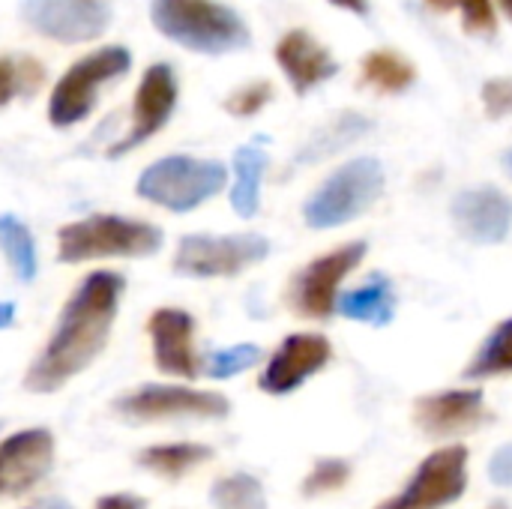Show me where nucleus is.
Listing matches in <instances>:
<instances>
[{
	"instance_id": "1",
	"label": "nucleus",
	"mask_w": 512,
	"mask_h": 509,
	"mask_svg": "<svg viewBox=\"0 0 512 509\" xmlns=\"http://www.w3.org/2000/svg\"><path fill=\"white\" fill-rule=\"evenodd\" d=\"M123 288L126 279L111 270L87 273L78 282V288L60 309L51 339L24 375L27 393H57L105 351L120 312Z\"/></svg>"
},
{
	"instance_id": "2",
	"label": "nucleus",
	"mask_w": 512,
	"mask_h": 509,
	"mask_svg": "<svg viewBox=\"0 0 512 509\" xmlns=\"http://www.w3.org/2000/svg\"><path fill=\"white\" fill-rule=\"evenodd\" d=\"M150 21L195 54H231L252 42L246 21L219 0H153Z\"/></svg>"
},
{
	"instance_id": "3",
	"label": "nucleus",
	"mask_w": 512,
	"mask_h": 509,
	"mask_svg": "<svg viewBox=\"0 0 512 509\" xmlns=\"http://www.w3.org/2000/svg\"><path fill=\"white\" fill-rule=\"evenodd\" d=\"M162 249V231L150 222L114 213H96L57 231V258L63 264L99 258H150Z\"/></svg>"
},
{
	"instance_id": "4",
	"label": "nucleus",
	"mask_w": 512,
	"mask_h": 509,
	"mask_svg": "<svg viewBox=\"0 0 512 509\" xmlns=\"http://www.w3.org/2000/svg\"><path fill=\"white\" fill-rule=\"evenodd\" d=\"M228 171L216 159L165 156L147 165L135 183V192L171 213H189L225 189Z\"/></svg>"
},
{
	"instance_id": "5",
	"label": "nucleus",
	"mask_w": 512,
	"mask_h": 509,
	"mask_svg": "<svg viewBox=\"0 0 512 509\" xmlns=\"http://www.w3.org/2000/svg\"><path fill=\"white\" fill-rule=\"evenodd\" d=\"M384 195V165L372 156L351 159L336 168L306 201L303 219L309 228H339L363 216Z\"/></svg>"
},
{
	"instance_id": "6",
	"label": "nucleus",
	"mask_w": 512,
	"mask_h": 509,
	"mask_svg": "<svg viewBox=\"0 0 512 509\" xmlns=\"http://www.w3.org/2000/svg\"><path fill=\"white\" fill-rule=\"evenodd\" d=\"M129 66H132V54L123 45H105L75 60L51 90V99H48L51 126L69 129L81 123L84 117H90V111L99 102L102 87L123 78Z\"/></svg>"
},
{
	"instance_id": "7",
	"label": "nucleus",
	"mask_w": 512,
	"mask_h": 509,
	"mask_svg": "<svg viewBox=\"0 0 512 509\" xmlns=\"http://www.w3.org/2000/svg\"><path fill=\"white\" fill-rule=\"evenodd\" d=\"M270 255V240L261 234H189L174 255V273L189 279H222L261 264Z\"/></svg>"
},
{
	"instance_id": "8",
	"label": "nucleus",
	"mask_w": 512,
	"mask_h": 509,
	"mask_svg": "<svg viewBox=\"0 0 512 509\" xmlns=\"http://www.w3.org/2000/svg\"><path fill=\"white\" fill-rule=\"evenodd\" d=\"M366 252H369V246L363 240H354V243H345V246L309 261L300 273L291 276V285H288L291 312H297L300 318L327 321L336 312L339 282L363 264Z\"/></svg>"
},
{
	"instance_id": "9",
	"label": "nucleus",
	"mask_w": 512,
	"mask_h": 509,
	"mask_svg": "<svg viewBox=\"0 0 512 509\" xmlns=\"http://www.w3.org/2000/svg\"><path fill=\"white\" fill-rule=\"evenodd\" d=\"M114 411L129 423L156 420H222L231 405L222 393L174 387V384H144L114 402Z\"/></svg>"
},
{
	"instance_id": "10",
	"label": "nucleus",
	"mask_w": 512,
	"mask_h": 509,
	"mask_svg": "<svg viewBox=\"0 0 512 509\" xmlns=\"http://www.w3.org/2000/svg\"><path fill=\"white\" fill-rule=\"evenodd\" d=\"M468 489V447H441L423 459L411 483L375 509H444Z\"/></svg>"
},
{
	"instance_id": "11",
	"label": "nucleus",
	"mask_w": 512,
	"mask_h": 509,
	"mask_svg": "<svg viewBox=\"0 0 512 509\" xmlns=\"http://www.w3.org/2000/svg\"><path fill=\"white\" fill-rule=\"evenodd\" d=\"M21 21L45 39L78 45L108 30L111 6L105 0H21Z\"/></svg>"
},
{
	"instance_id": "12",
	"label": "nucleus",
	"mask_w": 512,
	"mask_h": 509,
	"mask_svg": "<svg viewBox=\"0 0 512 509\" xmlns=\"http://www.w3.org/2000/svg\"><path fill=\"white\" fill-rule=\"evenodd\" d=\"M174 108H177V78H174V69L168 63L147 66V72L141 75V84L135 90L129 129L108 150V156H123V153L135 150L138 144H144L147 138H153L171 120Z\"/></svg>"
},
{
	"instance_id": "13",
	"label": "nucleus",
	"mask_w": 512,
	"mask_h": 509,
	"mask_svg": "<svg viewBox=\"0 0 512 509\" xmlns=\"http://www.w3.org/2000/svg\"><path fill=\"white\" fill-rule=\"evenodd\" d=\"M333 357V345L321 333H291L270 357L258 378V387L270 396H288L321 372Z\"/></svg>"
},
{
	"instance_id": "14",
	"label": "nucleus",
	"mask_w": 512,
	"mask_h": 509,
	"mask_svg": "<svg viewBox=\"0 0 512 509\" xmlns=\"http://www.w3.org/2000/svg\"><path fill=\"white\" fill-rule=\"evenodd\" d=\"M54 465V435L48 429H21L0 441V498L30 492Z\"/></svg>"
},
{
	"instance_id": "15",
	"label": "nucleus",
	"mask_w": 512,
	"mask_h": 509,
	"mask_svg": "<svg viewBox=\"0 0 512 509\" xmlns=\"http://www.w3.org/2000/svg\"><path fill=\"white\" fill-rule=\"evenodd\" d=\"M153 342V363L162 375L195 381L201 375V360L195 354V318L186 309H156L147 321Z\"/></svg>"
},
{
	"instance_id": "16",
	"label": "nucleus",
	"mask_w": 512,
	"mask_h": 509,
	"mask_svg": "<svg viewBox=\"0 0 512 509\" xmlns=\"http://www.w3.org/2000/svg\"><path fill=\"white\" fill-rule=\"evenodd\" d=\"M450 213L456 231L477 246L504 243L512 228V201L498 186H477L459 192Z\"/></svg>"
},
{
	"instance_id": "17",
	"label": "nucleus",
	"mask_w": 512,
	"mask_h": 509,
	"mask_svg": "<svg viewBox=\"0 0 512 509\" xmlns=\"http://www.w3.org/2000/svg\"><path fill=\"white\" fill-rule=\"evenodd\" d=\"M486 420L483 390H447L420 396L414 402V423L429 438H450L474 432Z\"/></svg>"
},
{
	"instance_id": "18",
	"label": "nucleus",
	"mask_w": 512,
	"mask_h": 509,
	"mask_svg": "<svg viewBox=\"0 0 512 509\" xmlns=\"http://www.w3.org/2000/svg\"><path fill=\"white\" fill-rule=\"evenodd\" d=\"M276 63L282 66V72L297 96H306L312 87L330 81L339 72V63L333 60L327 45H321L309 30H300V27L288 30L279 39Z\"/></svg>"
},
{
	"instance_id": "19",
	"label": "nucleus",
	"mask_w": 512,
	"mask_h": 509,
	"mask_svg": "<svg viewBox=\"0 0 512 509\" xmlns=\"http://www.w3.org/2000/svg\"><path fill=\"white\" fill-rule=\"evenodd\" d=\"M336 309L360 324H372V327H387L396 315V291L390 285L387 276L375 273L366 285L345 291L336 300Z\"/></svg>"
},
{
	"instance_id": "20",
	"label": "nucleus",
	"mask_w": 512,
	"mask_h": 509,
	"mask_svg": "<svg viewBox=\"0 0 512 509\" xmlns=\"http://www.w3.org/2000/svg\"><path fill=\"white\" fill-rule=\"evenodd\" d=\"M267 171V153L255 144H246L234 153V189L231 207L237 216L252 219L261 207V180Z\"/></svg>"
},
{
	"instance_id": "21",
	"label": "nucleus",
	"mask_w": 512,
	"mask_h": 509,
	"mask_svg": "<svg viewBox=\"0 0 512 509\" xmlns=\"http://www.w3.org/2000/svg\"><path fill=\"white\" fill-rule=\"evenodd\" d=\"M210 459H213V450L204 444H156L138 453V465L165 480H180Z\"/></svg>"
},
{
	"instance_id": "22",
	"label": "nucleus",
	"mask_w": 512,
	"mask_h": 509,
	"mask_svg": "<svg viewBox=\"0 0 512 509\" xmlns=\"http://www.w3.org/2000/svg\"><path fill=\"white\" fill-rule=\"evenodd\" d=\"M369 129H372V123H369L363 114L345 111V114H339L333 123H327L321 132H315V135L309 138V144L303 147V153H300L294 162H300V165H306V162H309V165H312V162H321V159L339 153L342 147H348L351 141L363 138Z\"/></svg>"
},
{
	"instance_id": "23",
	"label": "nucleus",
	"mask_w": 512,
	"mask_h": 509,
	"mask_svg": "<svg viewBox=\"0 0 512 509\" xmlns=\"http://www.w3.org/2000/svg\"><path fill=\"white\" fill-rule=\"evenodd\" d=\"M417 81V69L399 54V51H372L363 57L360 66V84L378 90V93H405Z\"/></svg>"
},
{
	"instance_id": "24",
	"label": "nucleus",
	"mask_w": 512,
	"mask_h": 509,
	"mask_svg": "<svg viewBox=\"0 0 512 509\" xmlns=\"http://www.w3.org/2000/svg\"><path fill=\"white\" fill-rule=\"evenodd\" d=\"M0 249H3L6 264H9V270H12V276L18 282H33L36 279L39 258H36L33 234L21 219H15L9 213H0Z\"/></svg>"
},
{
	"instance_id": "25",
	"label": "nucleus",
	"mask_w": 512,
	"mask_h": 509,
	"mask_svg": "<svg viewBox=\"0 0 512 509\" xmlns=\"http://www.w3.org/2000/svg\"><path fill=\"white\" fill-rule=\"evenodd\" d=\"M507 372H512V318L501 321L492 330V336L480 345L471 366L465 369V378L483 381V378H495Z\"/></svg>"
},
{
	"instance_id": "26",
	"label": "nucleus",
	"mask_w": 512,
	"mask_h": 509,
	"mask_svg": "<svg viewBox=\"0 0 512 509\" xmlns=\"http://www.w3.org/2000/svg\"><path fill=\"white\" fill-rule=\"evenodd\" d=\"M210 501L216 509H267V495L258 477L231 474L213 483Z\"/></svg>"
},
{
	"instance_id": "27",
	"label": "nucleus",
	"mask_w": 512,
	"mask_h": 509,
	"mask_svg": "<svg viewBox=\"0 0 512 509\" xmlns=\"http://www.w3.org/2000/svg\"><path fill=\"white\" fill-rule=\"evenodd\" d=\"M432 12H459L462 24L474 36H495L498 18H495V3L492 0H426Z\"/></svg>"
},
{
	"instance_id": "28",
	"label": "nucleus",
	"mask_w": 512,
	"mask_h": 509,
	"mask_svg": "<svg viewBox=\"0 0 512 509\" xmlns=\"http://www.w3.org/2000/svg\"><path fill=\"white\" fill-rule=\"evenodd\" d=\"M261 360V348L258 345H234V348H222L213 351L204 363V375L216 378V381H228L246 369H252Z\"/></svg>"
},
{
	"instance_id": "29",
	"label": "nucleus",
	"mask_w": 512,
	"mask_h": 509,
	"mask_svg": "<svg viewBox=\"0 0 512 509\" xmlns=\"http://www.w3.org/2000/svg\"><path fill=\"white\" fill-rule=\"evenodd\" d=\"M348 480H351V465L348 462H342V459H324L303 480V495L306 498L330 495V492H339L342 486H348Z\"/></svg>"
},
{
	"instance_id": "30",
	"label": "nucleus",
	"mask_w": 512,
	"mask_h": 509,
	"mask_svg": "<svg viewBox=\"0 0 512 509\" xmlns=\"http://www.w3.org/2000/svg\"><path fill=\"white\" fill-rule=\"evenodd\" d=\"M270 99H273V84L270 81H252L225 99V111L234 117H255Z\"/></svg>"
},
{
	"instance_id": "31",
	"label": "nucleus",
	"mask_w": 512,
	"mask_h": 509,
	"mask_svg": "<svg viewBox=\"0 0 512 509\" xmlns=\"http://www.w3.org/2000/svg\"><path fill=\"white\" fill-rule=\"evenodd\" d=\"M483 105L492 120L512 117V78H495L483 87Z\"/></svg>"
},
{
	"instance_id": "32",
	"label": "nucleus",
	"mask_w": 512,
	"mask_h": 509,
	"mask_svg": "<svg viewBox=\"0 0 512 509\" xmlns=\"http://www.w3.org/2000/svg\"><path fill=\"white\" fill-rule=\"evenodd\" d=\"M15 69H18V93L21 96H33L42 81H45V69L39 60L33 57H15Z\"/></svg>"
},
{
	"instance_id": "33",
	"label": "nucleus",
	"mask_w": 512,
	"mask_h": 509,
	"mask_svg": "<svg viewBox=\"0 0 512 509\" xmlns=\"http://www.w3.org/2000/svg\"><path fill=\"white\" fill-rule=\"evenodd\" d=\"M489 477H492L495 486L512 489V444L501 447V450L492 456V462H489Z\"/></svg>"
},
{
	"instance_id": "34",
	"label": "nucleus",
	"mask_w": 512,
	"mask_h": 509,
	"mask_svg": "<svg viewBox=\"0 0 512 509\" xmlns=\"http://www.w3.org/2000/svg\"><path fill=\"white\" fill-rule=\"evenodd\" d=\"M18 96V69H15V57H0V108Z\"/></svg>"
},
{
	"instance_id": "35",
	"label": "nucleus",
	"mask_w": 512,
	"mask_h": 509,
	"mask_svg": "<svg viewBox=\"0 0 512 509\" xmlns=\"http://www.w3.org/2000/svg\"><path fill=\"white\" fill-rule=\"evenodd\" d=\"M96 509H147V501L126 495V492H117V495H102L96 501Z\"/></svg>"
},
{
	"instance_id": "36",
	"label": "nucleus",
	"mask_w": 512,
	"mask_h": 509,
	"mask_svg": "<svg viewBox=\"0 0 512 509\" xmlns=\"http://www.w3.org/2000/svg\"><path fill=\"white\" fill-rule=\"evenodd\" d=\"M339 9H348L354 15H369V0H330Z\"/></svg>"
},
{
	"instance_id": "37",
	"label": "nucleus",
	"mask_w": 512,
	"mask_h": 509,
	"mask_svg": "<svg viewBox=\"0 0 512 509\" xmlns=\"http://www.w3.org/2000/svg\"><path fill=\"white\" fill-rule=\"evenodd\" d=\"M24 509H75L72 504H66L63 498H45V501H33L30 507Z\"/></svg>"
},
{
	"instance_id": "38",
	"label": "nucleus",
	"mask_w": 512,
	"mask_h": 509,
	"mask_svg": "<svg viewBox=\"0 0 512 509\" xmlns=\"http://www.w3.org/2000/svg\"><path fill=\"white\" fill-rule=\"evenodd\" d=\"M12 321H15V303H0V330H6V327H12Z\"/></svg>"
},
{
	"instance_id": "39",
	"label": "nucleus",
	"mask_w": 512,
	"mask_h": 509,
	"mask_svg": "<svg viewBox=\"0 0 512 509\" xmlns=\"http://www.w3.org/2000/svg\"><path fill=\"white\" fill-rule=\"evenodd\" d=\"M498 3H501V9L507 12V18L512 21V0H498Z\"/></svg>"
},
{
	"instance_id": "40",
	"label": "nucleus",
	"mask_w": 512,
	"mask_h": 509,
	"mask_svg": "<svg viewBox=\"0 0 512 509\" xmlns=\"http://www.w3.org/2000/svg\"><path fill=\"white\" fill-rule=\"evenodd\" d=\"M504 165H507V171H510V174H512V150H510V153H507V156H504Z\"/></svg>"
},
{
	"instance_id": "41",
	"label": "nucleus",
	"mask_w": 512,
	"mask_h": 509,
	"mask_svg": "<svg viewBox=\"0 0 512 509\" xmlns=\"http://www.w3.org/2000/svg\"><path fill=\"white\" fill-rule=\"evenodd\" d=\"M489 509H510V507H507V504H492Z\"/></svg>"
}]
</instances>
